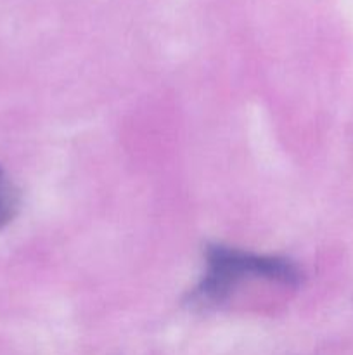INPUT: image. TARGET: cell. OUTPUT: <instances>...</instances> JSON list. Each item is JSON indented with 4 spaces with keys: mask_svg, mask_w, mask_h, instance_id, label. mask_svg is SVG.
I'll return each instance as SVG.
<instances>
[{
    "mask_svg": "<svg viewBox=\"0 0 353 355\" xmlns=\"http://www.w3.org/2000/svg\"><path fill=\"white\" fill-rule=\"evenodd\" d=\"M206 272L189 293L190 307L211 309L224 304L239 281L262 277L287 286H298L303 279L300 267L289 259L275 255H256L239 248L210 243L204 248Z\"/></svg>",
    "mask_w": 353,
    "mask_h": 355,
    "instance_id": "1",
    "label": "cell"
},
{
    "mask_svg": "<svg viewBox=\"0 0 353 355\" xmlns=\"http://www.w3.org/2000/svg\"><path fill=\"white\" fill-rule=\"evenodd\" d=\"M19 210V193L7 173L0 168V229L6 227Z\"/></svg>",
    "mask_w": 353,
    "mask_h": 355,
    "instance_id": "2",
    "label": "cell"
}]
</instances>
